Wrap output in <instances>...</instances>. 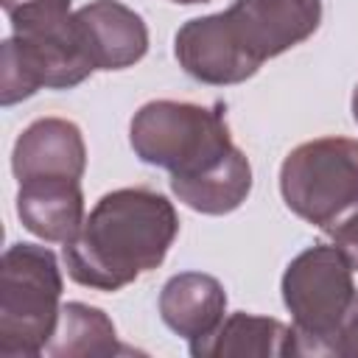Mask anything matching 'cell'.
<instances>
[{
  "instance_id": "obj_1",
  "label": "cell",
  "mask_w": 358,
  "mask_h": 358,
  "mask_svg": "<svg viewBox=\"0 0 358 358\" xmlns=\"http://www.w3.org/2000/svg\"><path fill=\"white\" fill-rule=\"evenodd\" d=\"M179 235L173 204L151 187H120L95 201L62 257L70 280L95 291H120L154 271Z\"/></svg>"
},
{
  "instance_id": "obj_2",
  "label": "cell",
  "mask_w": 358,
  "mask_h": 358,
  "mask_svg": "<svg viewBox=\"0 0 358 358\" xmlns=\"http://www.w3.org/2000/svg\"><path fill=\"white\" fill-rule=\"evenodd\" d=\"M62 268L48 246L11 243L0 260V355L31 358L50 344L62 316Z\"/></svg>"
},
{
  "instance_id": "obj_3",
  "label": "cell",
  "mask_w": 358,
  "mask_h": 358,
  "mask_svg": "<svg viewBox=\"0 0 358 358\" xmlns=\"http://www.w3.org/2000/svg\"><path fill=\"white\" fill-rule=\"evenodd\" d=\"M280 291L294 319L291 355H330L333 336L358 296L341 249L316 243L299 252L285 266Z\"/></svg>"
},
{
  "instance_id": "obj_4",
  "label": "cell",
  "mask_w": 358,
  "mask_h": 358,
  "mask_svg": "<svg viewBox=\"0 0 358 358\" xmlns=\"http://www.w3.org/2000/svg\"><path fill=\"white\" fill-rule=\"evenodd\" d=\"M129 143L140 162L165 168L171 176L199 173L235 148L221 106L165 98L134 112Z\"/></svg>"
},
{
  "instance_id": "obj_5",
  "label": "cell",
  "mask_w": 358,
  "mask_h": 358,
  "mask_svg": "<svg viewBox=\"0 0 358 358\" xmlns=\"http://www.w3.org/2000/svg\"><path fill=\"white\" fill-rule=\"evenodd\" d=\"M285 207L302 221L333 229L358 210V140L316 137L299 143L280 165Z\"/></svg>"
},
{
  "instance_id": "obj_6",
  "label": "cell",
  "mask_w": 358,
  "mask_h": 358,
  "mask_svg": "<svg viewBox=\"0 0 358 358\" xmlns=\"http://www.w3.org/2000/svg\"><path fill=\"white\" fill-rule=\"evenodd\" d=\"M95 73L76 31L64 39H28L11 34L0 45V103L14 106L36 90H70Z\"/></svg>"
},
{
  "instance_id": "obj_7",
  "label": "cell",
  "mask_w": 358,
  "mask_h": 358,
  "mask_svg": "<svg viewBox=\"0 0 358 358\" xmlns=\"http://www.w3.org/2000/svg\"><path fill=\"white\" fill-rule=\"evenodd\" d=\"M224 14L241 48L263 64L316 34L322 0H235Z\"/></svg>"
},
{
  "instance_id": "obj_8",
  "label": "cell",
  "mask_w": 358,
  "mask_h": 358,
  "mask_svg": "<svg viewBox=\"0 0 358 358\" xmlns=\"http://www.w3.org/2000/svg\"><path fill=\"white\" fill-rule=\"evenodd\" d=\"M173 56L190 78L213 87L241 84L260 70L241 48L224 11L187 20L173 36Z\"/></svg>"
},
{
  "instance_id": "obj_9",
  "label": "cell",
  "mask_w": 358,
  "mask_h": 358,
  "mask_svg": "<svg viewBox=\"0 0 358 358\" xmlns=\"http://www.w3.org/2000/svg\"><path fill=\"white\" fill-rule=\"evenodd\" d=\"M73 31L95 70H126L148 53V28L117 0H92L73 11Z\"/></svg>"
},
{
  "instance_id": "obj_10",
  "label": "cell",
  "mask_w": 358,
  "mask_h": 358,
  "mask_svg": "<svg viewBox=\"0 0 358 358\" xmlns=\"http://www.w3.org/2000/svg\"><path fill=\"white\" fill-rule=\"evenodd\" d=\"M87 145L81 129L64 117H39L22 129L11 151L17 182L25 179H81Z\"/></svg>"
},
{
  "instance_id": "obj_11",
  "label": "cell",
  "mask_w": 358,
  "mask_h": 358,
  "mask_svg": "<svg viewBox=\"0 0 358 358\" xmlns=\"http://www.w3.org/2000/svg\"><path fill=\"white\" fill-rule=\"evenodd\" d=\"M22 227L50 243H67L84 224V193L78 179H25L17 190Z\"/></svg>"
},
{
  "instance_id": "obj_12",
  "label": "cell",
  "mask_w": 358,
  "mask_h": 358,
  "mask_svg": "<svg viewBox=\"0 0 358 358\" xmlns=\"http://www.w3.org/2000/svg\"><path fill=\"white\" fill-rule=\"evenodd\" d=\"M227 313V291L213 274L182 271L159 291V316L182 338L196 341L210 336Z\"/></svg>"
},
{
  "instance_id": "obj_13",
  "label": "cell",
  "mask_w": 358,
  "mask_h": 358,
  "mask_svg": "<svg viewBox=\"0 0 358 358\" xmlns=\"http://www.w3.org/2000/svg\"><path fill=\"white\" fill-rule=\"evenodd\" d=\"M291 327L271 316L232 313L210 336L190 341L193 358H282L291 355Z\"/></svg>"
},
{
  "instance_id": "obj_14",
  "label": "cell",
  "mask_w": 358,
  "mask_h": 358,
  "mask_svg": "<svg viewBox=\"0 0 358 358\" xmlns=\"http://www.w3.org/2000/svg\"><path fill=\"white\" fill-rule=\"evenodd\" d=\"M252 190V165L246 154L235 145L215 165L190 173L171 176V193L190 210L204 215H227L238 210Z\"/></svg>"
},
{
  "instance_id": "obj_15",
  "label": "cell",
  "mask_w": 358,
  "mask_h": 358,
  "mask_svg": "<svg viewBox=\"0 0 358 358\" xmlns=\"http://www.w3.org/2000/svg\"><path fill=\"white\" fill-rule=\"evenodd\" d=\"M117 352H120V344H117L115 324L101 308L84 305V302L62 305V316H59L50 344L45 347V355L106 358V355H117Z\"/></svg>"
},
{
  "instance_id": "obj_16",
  "label": "cell",
  "mask_w": 358,
  "mask_h": 358,
  "mask_svg": "<svg viewBox=\"0 0 358 358\" xmlns=\"http://www.w3.org/2000/svg\"><path fill=\"white\" fill-rule=\"evenodd\" d=\"M17 36L64 39L73 34L70 0H0Z\"/></svg>"
},
{
  "instance_id": "obj_17",
  "label": "cell",
  "mask_w": 358,
  "mask_h": 358,
  "mask_svg": "<svg viewBox=\"0 0 358 358\" xmlns=\"http://www.w3.org/2000/svg\"><path fill=\"white\" fill-rule=\"evenodd\" d=\"M330 355H341V358H358V296H355L352 308L347 310L344 322L338 324V330H336V336H333Z\"/></svg>"
},
{
  "instance_id": "obj_18",
  "label": "cell",
  "mask_w": 358,
  "mask_h": 358,
  "mask_svg": "<svg viewBox=\"0 0 358 358\" xmlns=\"http://www.w3.org/2000/svg\"><path fill=\"white\" fill-rule=\"evenodd\" d=\"M330 232H333V243L341 249V255L347 257V263L352 266V271H358V210L350 213Z\"/></svg>"
},
{
  "instance_id": "obj_19",
  "label": "cell",
  "mask_w": 358,
  "mask_h": 358,
  "mask_svg": "<svg viewBox=\"0 0 358 358\" xmlns=\"http://www.w3.org/2000/svg\"><path fill=\"white\" fill-rule=\"evenodd\" d=\"M352 117H355V123H358V84H355V90H352Z\"/></svg>"
},
{
  "instance_id": "obj_20",
  "label": "cell",
  "mask_w": 358,
  "mask_h": 358,
  "mask_svg": "<svg viewBox=\"0 0 358 358\" xmlns=\"http://www.w3.org/2000/svg\"><path fill=\"white\" fill-rule=\"evenodd\" d=\"M173 3H179V6H196V3H210V0H173Z\"/></svg>"
}]
</instances>
